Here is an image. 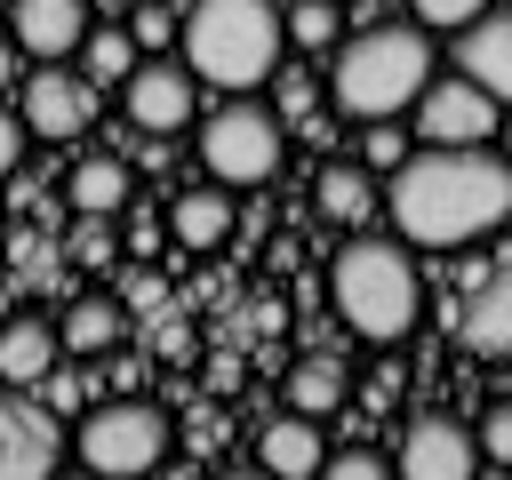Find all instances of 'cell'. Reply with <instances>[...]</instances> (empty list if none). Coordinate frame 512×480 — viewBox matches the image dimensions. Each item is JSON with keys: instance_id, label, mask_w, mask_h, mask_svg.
Returning a JSON list of instances; mask_svg holds the SVG:
<instances>
[{"instance_id": "cell-1", "label": "cell", "mask_w": 512, "mask_h": 480, "mask_svg": "<svg viewBox=\"0 0 512 480\" xmlns=\"http://www.w3.org/2000/svg\"><path fill=\"white\" fill-rule=\"evenodd\" d=\"M392 200V232L408 248H472L512 216V160L488 144H424L392 168L384 184Z\"/></svg>"}, {"instance_id": "cell-2", "label": "cell", "mask_w": 512, "mask_h": 480, "mask_svg": "<svg viewBox=\"0 0 512 480\" xmlns=\"http://www.w3.org/2000/svg\"><path fill=\"white\" fill-rule=\"evenodd\" d=\"M328 296H336V320L368 344H400L416 320H424V280L408 264V240H344L336 264H328Z\"/></svg>"}, {"instance_id": "cell-3", "label": "cell", "mask_w": 512, "mask_h": 480, "mask_svg": "<svg viewBox=\"0 0 512 480\" xmlns=\"http://www.w3.org/2000/svg\"><path fill=\"white\" fill-rule=\"evenodd\" d=\"M176 40H184L192 80H208V88H264L288 56V32H280L272 0H192Z\"/></svg>"}, {"instance_id": "cell-4", "label": "cell", "mask_w": 512, "mask_h": 480, "mask_svg": "<svg viewBox=\"0 0 512 480\" xmlns=\"http://www.w3.org/2000/svg\"><path fill=\"white\" fill-rule=\"evenodd\" d=\"M432 80V40L424 24H368L336 48L328 64V96L352 120H400L416 104V88Z\"/></svg>"}, {"instance_id": "cell-5", "label": "cell", "mask_w": 512, "mask_h": 480, "mask_svg": "<svg viewBox=\"0 0 512 480\" xmlns=\"http://www.w3.org/2000/svg\"><path fill=\"white\" fill-rule=\"evenodd\" d=\"M288 160V120L264 112V104H224L200 120V168L208 184L224 192H248V184H272Z\"/></svg>"}, {"instance_id": "cell-6", "label": "cell", "mask_w": 512, "mask_h": 480, "mask_svg": "<svg viewBox=\"0 0 512 480\" xmlns=\"http://www.w3.org/2000/svg\"><path fill=\"white\" fill-rule=\"evenodd\" d=\"M80 464L88 472H112V480H128V472H152L160 456H168V416L152 408V400H104V408H88L80 416Z\"/></svg>"}, {"instance_id": "cell-7", "label": "cell", "mask_w": 512, "mask_h": 480, "mask_svg": "<svg viewBox=\"0 0 512 480\" xmlns=\"http://www.w3.org/2000/svg\"><path fill=\"white\" fill-rule=\"evenodd\" d=\"M16 120H24V136H48V144L88 136V120H96V80L72 72V64H32V80H24V96H16Z\"/></svg>"}, {"instance_id": "cell-8", "label": "cell", "mask_w": 512, "mask_h": 480, "mask_svg": "<svg viewBox=\"0 0 512 480\" xmlns=\"http://www.w3.org/2000/svg\"><path fill=\"white\" fill-rule=\"evenodd\" d=\"M408 112H416V136H424V144H488L496 120H504V104H496L480 80H464V72H456V80H424Z\"/></svg>"}, {"instance_id": "cell-9", "label": "cell", "mask_w": 512, "mask_h": 480, "mask_svg": "<svg viewBox=\"0 0 512 480\" xmlns=\"http://www.w3.org/2000/svg\"><path fill=\"white\" fill-rule=\"evenodd\" d=\"M120 104H128V128H144V136L192 128V112H200L192 64H136V72L120 80Z\"/></svg>"}, {"instance_id": "cell-10", "label": "cell", "mask_w": 512, "mask_h": 480, "mask_svg": "<svg viewBox=\"0 0 512 480\" xmlns=\"http://www.w3.org/2000/svg\"><path fill=\"white\" fill-rule=\"evenodd\" d=\"M88 24H96L88 0H16V8H8V32H16V48H24L32 64H64V56H80Z\"/></svg>"}, {"instance_id": "cell-11", "label": "cell", "mask_w": 512, "mask_h": 480, "mask_svg": "<svg viewBox=\"0 0 512 480\" xmlns=\"http://www.w3.org/2000/svg\"><path fill=\"white\" fill-rule=\"evenodd\" d=\"M400 472L408 480H472L480 472V448L456 416H416L400 432Z\"/></svg>"}, {"instance_id": "cell-12", "label": "cell", "mask_w": 512, "mask_h": 480, "mask_svg": "<svg viewBox=\"0 0 512 480\" xmlns=\"http://www.w3.org/2000/svg\"><path fill=\"white\" fill-rule=\"evenodd\" d=\"M456 64H464V80H480L496 104H512V8H480V16L456 32Z\"/></svg>"}, {"instance_id": "cell-13", "label": "cell", "mask_w": 512, "mask_h": 480, "mask_svg": "<svg viewBox=\"0 0 512 480\" xmlns=\"http://www.w3.org/2000/svg\"><path fill=\"white\" fill-rule=\"evenodd\" d=\"M56 320H40V312H8L0 320V384H48L56 376Z\"/></svg>"}, {"instance_id": "cell-14", "label": "cell", "mask_w": 512, "mask_h": 480, "mask_svg": "<svg viewBox=\"0 0 512 480\" xmlns=\"http://www.w3.org/2000/svg\"><path fill=\"white\" fill-rule=\"evenodd\" d=\"M160 224L176 232V248H192V256H208V248H224V240H232V192H224V184H200V192H176Z\"/></svg>"}, {"instance_id": "cell-15", "label": "cell", "mask_w": 512, "mask_h": 480, "mask_svg": "<svg viewBox=\"0 0 512 480\" xmlns=\"http://www.w3.org/2000/svg\"><path fill=\"white\" fill-rule=\"evenodd\" d=\"M464 344H472L480 360H512V256L480 280V296H472V312H464Z\"/></svg>"}, {"instance_id": "cell-16", "label": "cell", "mask_w": 512, "mask_h": 480, "mask_svg": "<svg viewBox=\"0 0 512 480\" xmlns=\"http://www.w3.org/2000/svg\"><path fill=\"white\" fill-rule=\"evenodd\" d=\"M256 456H264L280 480L320 472V456H328V448H320V416H296V408H288V416H272V424L256 432Z\"/></svg>"}, {"instance_id": "cell-17", "label": "cell", "mask_w": 512, "mask_h": 480, "mask_svg": "<svg viewBox=\"0 0 512 480\" xmlns=\"http://www.w3.org/2000/svg\"><path fill=\"white\" fill-rule=\"evenodd\" d=\"M312 208H320L328 224H368V216H376V168H360V160H328L320 184H312Z\"/></svg>"}, {"instance_id": "cell-18", "label": "cell", "mask_w": 512, "mask_h": 480, "mask_svg": "<svg viewBox=\"0 0 512 480\" xmlns=\"http://www.w3.org/2000/svg\"><path fill=\"white\" fill-rule=\"evenodd\" d=\"M352 400V368L336 360V352H304L296 368H288V408L296 416H336Z\"/></svg>"}, {"instance_id": "cell-19", "label": "cell", "mask_w": 512, "mask_h": 480, "mask_svg": "<svg viewBox=\"0 0 512 480\" xmlns=\"http://www.w3.org/2000/svg\"><path fill=\"white\" fill-rule=\"evenodd\" d=\"M120 304L112 296H80V304H64V320H56V344L64 352H112L120 344Z\"/></svg>"}, {"instance_id": "cell-20", "label": "cell", "mask_w": 512, "mask_h": 480, "mask_svg": "<svg viewBox=\"0 0 512 480\" xmlns=\"http://www.w3.org/2000/svg\"><path fill=\"white\" fill-rule=\"evenodd\" d=\"M64 192H72V208H80V216H112V208L128 200V160H80Z\"/></svg>"}, {"instance_id": "cell-21", "label": "cell", "mask_w": 512, "mask_h": 480, "mask_svg": "<svg viewBox=\"0 0 512 480\" xmlns=\"http://www.w3.org/2000/svg\"><path fill=\"white\" fill-rule=\"evenodd\" d=\"M80 72H88V80H128V72H136V40H128V24H88V40H80Z\"/></svg>"}, {"instance_id": "cell-22", "label": "cell", "mask_w": 512, "mask_h": 480, "mask_svg": "<svg viewBox=\"0 0 512 480\" xmlns=\"http://www.w3.org/2000/svg\"><path fill=\"white\" fill-rule=\"evenodd\" d=\"M280 32H288V48H336L344 8L336 0H296V8H280Z\"/></svg>"}, {"instance_id": "cell-23", "label": "cell", "mask_w": 512, "mask_h": 480, "mask_svg": "<svg viewBox=\"0 0 512 480\" xmlns=\"http://www.w3.org/2000/svg\"><path fill=\"white\" fill-rule=\"evenodd\" d=\"M56 448H48V432H32V416H16V408H0V472H40Z\"/></svg>"}, {"instance_id": "cell-24", "label": "cell", "mask_w": 512, "mask_h": 480, "mask_svg": "<svg viewBox=\"0 0 512 480\" xmlns=\"http://www.w3.org/2000/svg\"><path fill=\"white\" fill-rule=\"evenodd\" d=\"M120 24H128V40H136V48H176V16H168L160 0H136Z\"/></svg>"}, {"instance_id": "cell-25", "label": "cell", "mask_w": 512, "mask_h": 480, "mask_svg": "<svg viewBox=\"0 0 512 480\" xmlns=\"http://www.w3.org/2000/svg\"><path fill=\"white\" fill-rule=\"evenodd\" d=\"M472 448H480V464H512V400H496V408L472 424Z\"/></svg>"}, {"instance_id": "cell-26", "label": "cell", "mask_w": 512, "mask_h": 480, "mask_svg": "<svg viewBox=\"0 0 512 480\" xmlns=\"http://www.w3.org/2000/svg\"><path fill=\"white\" fill-rule=\"evenodd\" d=\"M368 136H360V168H400L408 160V144H400V128L392 120H360Z\"/></svg>"}, {"instance_id": "cell-27", "label": "cell", "mask_w": 512, "mask_h": 480, "mask_svg": "<svg viewBox=\"0 0 512 480\" xmlns=\"http://www.w3.org/2000/svg\"><path fill=\"white\" fill-rule=\"evenodd\" d=\"M408 8H416V24H424V32H464L488 0H408Z\"/></svg>"}, {"instance_id": "cell-28", "label": "cell", "mask_w": 512, "mask_h": 480, "mask_svg": "<svg viewBox=\"0 0 512 480\" xmlns=\"http://www.w3.org/2000/svg\"><path fill=\"white\" fill-rule=\"evenodd\" d=\"M320 472H336V480H376L384 456H376V448H344V456H320Z\"/></svg>"}, {"instance_id": "cell-29", "label": "cell", "mask_w": 512, "mask_h": 480, "mask_svg": "<svg viewBox=\"0 0 512 480\" xmlns=\"http://www.w3.org/2000/svg\"><path fill=\"white\" fill-rule=\"evenodd\" d=\"M16 168H24V120L0 104V176H16Z\"/></svg>"}, {"instance_id": "cell-30", "label": "cell", "mask_w": 512, "mask_h": 480, "mask_svg": "<svg viewBox=\"0 0 512 480\" xmlns=\"http://www.w3.org/2000/svg\"><path fill=\"white\" fill-rule=\"evenodd\" d=\"M312 104H320V96H312V80H304V72H296V80H280V120H312Z\"/></svg>"}, {"instance_id": "cell-31", "label": "cell", "mask_w": 512, "mask_h": 480, "mask_svg": "<svg viewBox=\"0 0 512 480\" xmlns=\"http://www.w3.org/2000/svg\"><path fill=\"white\" fill-rule=\"evenodd\" d=\"M72 256H80V264H112V232H104V224H88V232L72 240Z\"/></svg>"}, {"instance_id": "cell-32", "label": "cell", "mask_w": 512, "mask_h": 480, "mask_svg": "<svg viewBox=\"0 0 512 480\" xmlns=\"http://www.w3.org/2000/svg\"><path fill=\"white\" fill-rule=\"evenodd\" d=\"M152 344H160V360H192V328H184V320H160Z\"/></svg>"}, {"instance_id": "cell-33", "label": "cell", "mask_w": 512, "mask_h": 480, "mask_svg": "<svg viewBox=\"0 0 512 480\" xmlns=\"http://www.w3.org/2000/svg\"><path fill=\"white\" fill-rule=\"evenodd\" d=\"M128 248L152 256V248H160V216H136V224H128Z\"/></svg>"}, {"instance_id": "cell-34", "label": "cell", "mask_w": 512, "mask_h": 480, "mask_svg": "<svg viewBox=\"0 0 512 480\" xmlns=\"http://www.w3.org/2000/svg\"><path fill=\"white\" fill-rule=\"evenodd\" d=\"M8 72H16V48H8V40H0V88H8Z\"/></svg>"}, {"instance_id": "cell-35", "label": "cell", "mask_w": 512, "mask_h": 480, "mask_svg": "<svg viewBox=\"0 0 512 480\" xmlns=\"http://www.w3.org/2000/svg\"><path fill=\"white\" fill-rule=\"evenodd\" d=\"M88 8H104V16H128V8H136V0H88Z\"/></svg>"}, {"instance_id": "cell-36", "label": "cell", "mask_w": 512, "mask_h": 480, "mask_svg": "<svg viewBox=\"0 0 512 480\" xmlns=\"http://www.w3.org/2000/svg\"><path fill=\"white\" fill-rule=\"evenodd\" d=\"M496 152H504V160H512V120H504V144H496Z\"/></svg>"}, {"instance_id": "cell-37", "label": "cell", "mask_w": 512, "mask_h": 480, "mask_svg": "<svg viewBox=\"0 0 512 480\" xmlns=\"http://www.w3.org/2000/svg\"><path fill=\"white\" fill-rule=\"evenodd\" d=\"M0 320H8V288H0Z\"/></svg>"}]
</instances>
